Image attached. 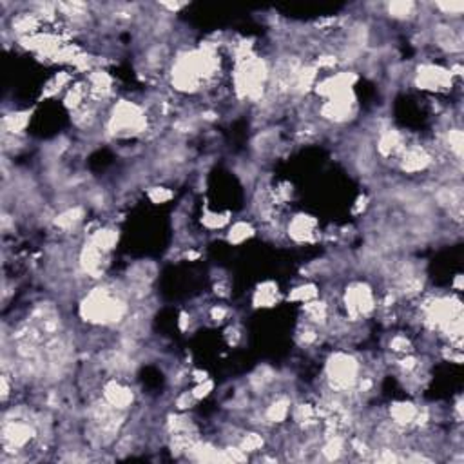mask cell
I'll return each instance as SVG.
<instances>
[{"label": "cell", "mask_w": 464, "mask_h": 464, "mask_svg": "<svg viewBox=\"0 0 464 464\" xmlns=\"http://www.w3.org/2000/svg\"><path fill=\"white\" fill-rule=\"evenodd\" d=\"M263 445H265V439L259 433H245L238 442L239 448L247 455L254 454V452H259L263 448Z\"/></svg>", "instance_id": "e0dca14e"}, {"label": "cell", "mask_w": 464, "mask_h": 464, "mask_svg": "<svg viewBox=\"0 0 464 464\" xmlns=\"http://www.w3.org/2000/svg\"><path fill=\"white\" fill-rule=\"evenodd\" d=\"M319 295L318 286L312 285V283H305V285L295 286L294 291L289 294V300L298 301V303H309V301L316 300Z\"/></svg>", "instance_id": "2e32d148"}, {"label": "cell", "mask_w": 464, "mask_h": 464, "mask_svg": "<svg viewBox=\"0 0 464 464\" xmlns=\"http://www.w3.org/2000/svg\"><path fill=\"white\" fill-rule=\"evenodd\" d=\"M78 312L85 323L111 327L126 321L129 314V301L126 300L122 291L100 285L84 295V300L80 301Z\"/></svg>", "instance_id": "6da1fadb"}, {"label": "cell", "mask_w": 464, "mask_h": 464, "mask_svg": "<svg viewBox=\"0 0 464 464\" xmlns=\"http://www.w3.org/2000/svg\"><path fill=\"white\" fill-rule=\"evenodd\" d=\"M149 118L146 109L129 100H120L111 108L108 118V132L111 136H136L147 131Z\"/></svg>", "instance_id": "3957f363"}, {"label": "cell", "mask_w": 464, "mask_h": 464, "mask_svg": "<svg viewBox=\"0 0 464 464\" xmlns=\"http://www.w3.org/2000/svg\"><path fill=\"white\" fill-rule=\"evenodd\" d=\"M343 305L347 310V318H350L352 321L370 316L377 309L374 289L368 283H352V285L347 286L345 295H343Z\"/></svg>", "instance_id": "277c9868"}, {"label": "cell", "mask_w": 464, "mask_h": 464, "mask_svg": "<svg viewBox=\"0 0 464 464\" xmlns=\"http://www.w3.org/2000/svg\"><path fill=\"white\" fill-rule=\"evenodd\" d=\"M292 412V403L291 399L286 397H277L276 401H272L267 408H265V413H263V419L268 424H282L286 421V418L291 415Z\"/></svg>", "instance_id": "7c38bea8"}, {"label": "cell", "mask_w": 464, "mask_h": 464, "mask_svg": "<svg viewBox=\"0 0 464 464\" xmlns=\"http://www.w3.org/2000/svg\"><path fill=\"white\" fill-rule=\"evenodd\" d=\"M361 363L350 352H332L325 363V377L330 392L336 395H347L356 392L361 379Z\"/></svg>", "instance_id": "7a4b0ae2"}, {"label": "cell", "mask_w": 464, "mask_h": 464, "mask_svg": "<svg viewBox=\"0 0 464 464\" xmlns=\"http://www.w3.org/2000/svg\"><path fill=\"white\" fill-rule=\"evenodd\" d=\"M433 8H436V10L441 15H445V17H455V19L461 17L464 11V4L461 2V0H452V2H436Z\"/></svg>", "instance_id": "ac0fdd59"}, {"label": "cell", "mask_w": 464, "mask_h": 464, "mask_svg": "<svg viewBox=\"0 0 464 464\" xmlns=\"http://www.w3.org/2000/svg\"><path fill=\"white\" fill-rule=\"evenodd\" d=\"M289 236L298 243H309L316 236V220L312 216H294L289 223Z\"/></svg>", "instance_id": "30bf717a"}, {"label": "cell", "mask_w": 464, "mask_h": 464, "mask_svg": "<svg viewBox=\"0 0 464 464\" xmlns=\"http://www.w3.org/2000/svg\"><path fill=\"white\" fill-rule=\"evenodd\" d=\"M390 350L397 354V356H404V354H412V341L403 336V334H397L394 338L390 339Z\"/></svg>", "instance_id": "d6986e66"}, {"label": "cell", "mask_w": 464, "mask_h": 464, "mask_svg": "<svg viewBox=\"0 0 464 464\" xmlns=\"http://www.w3.org/2000/svg\"><path fill=\"white\" fill-rule=\"evenodd\" d=\"M433 40L439 49L445 53H461L463 51V33L461 29H455L450 22H439L433 26Z\"/></svg>", "instance_id": "ba28073f"}, {"label": "cell", "mask_w": 464, "mask_h": 464, "mask_svg": "<svg viewBox=\"0 0 464 464\" xmlns=\"http://www.w3.org/2000/svg\"><path fill=\"white\" fill-rule=\"evenodd\" d=\"M149 198L155 203H165V202H169L171 198H173V193L167 191L165 187H153L149 191Z\"/></svg>", "instance_id": "ffe728a7"}, {"label": "cell", "mask_w": 464, "mask_h": 464, "mask_svg": "<svg viewBox=\"0 0 464 464\" xmlns=\"http://www.w3.org/2000/svg\"><path fill=\"white\" fill-rule=\"evenodd\" d=\"M385 10L394 20H410L415 17L418 4L410 2V0H399V2H388Z\"/></svg>", "instance_id": "4fadbf2b"}, {"label": "cell", "mask_w": 464, "mask_h": 464, "mask_svg": "<svg viewBox=\"0 0 464 464\" xmlns=\"http://www.w3.org/2000/svg\"><path fill=\"white\" fill-rule=\"evenodd\" d=\"M419 410L421 408L410 401H397L390 406V422H394L395 427L403 428V430L408 427H415Z\"/></svg>", "instance_id": "9c48e42d"}, {"label": "cell", "mask_w": 464, "mask_h": 464, "mask_svg": "<svg viewBox=\"0 0 464 464\" xmlns=\"http://www.w3.org/2000/svg\"><path fill=\"white\" fill-rule=\"evenodd\" d=\"M85 216V209L82 205H75V207H66V209H62L55 218H53V225L57 227L60 230H73L82 223Z\"/></svg>", "instance_id": "8fae6325"}, {"label": "cell", "mask_w": 464, "mask_h": 464, "mask_svg": "<svg viewBox=\"0 0 464 464\" xmlns=\"http://www.w3.org/2000/svg\"><path fill=\"white\" fill-rule=\"evenodd\" d=\"M227 314H229V310H227L225 307L216 305L211 309V319L212 321H218V323H221V321L227 318Z\"/></svg>", "instance_id": "44dd1931"}, {"label": "cell", "mask_w": 464, "mask_h": 464, "mask_svg": "<svg viewBox=\"0 0 464 464\" xmlns=\"http://www.w3.org/2000/svg\"><path fill=\"white\" fill-rule=\"evenodd\" d=\"M252 234L254 229L250 223H247V221H236L234 225L230 227L229 230V241L234 245L243 243L245 239H249Z\"/></svg>", "instance_id": "9a60e30c"}, {"label": "cell", "mask_w": 464, "mask_h": 464, "mask_svg": "<svg viewBox=\"0 0 464 464\" xmlns=\"http://www.w3.org/2000/svg\"><path fill=\"white\" fill-rule=\"evenodd\" d=\"M102 397L105 399L111 406L120 410V412L129 410V408L132 406V403H135V392H132V388L131 386H127L126 383H122L118 377H113V379H109L108 383H103Z\"/></svg>", "instance_id": "52a82bcc"}, {"label": "cell", "mask_w": 464, "mask_h": 464, "mask_svg": "<svg viewBox=\"0 0 464 464\" xmlns=\"http://www.w3.org/2000/svg\"><path fill=\"white\" fill-rule=\"evenodd\" d=\"M415 84L419 85V89L433 91V93L448 91L454 84V75L446 67L436 66V64H422L415 73Z\"/></svg>", "instance_id": "5b68a950"}, {"label": "cell", "mask_w": 464, "mask_h": 464, "mask_svg": "<svg viewBox=\"0 0 464 464\" xmlns=\"http://www.w3.org/2000/svg\"><path fill=\"white\" fill-rule=\"evenodd\" d=\"M277 303V286L274 283H265L254 294V305L272 307Z\"/></svg>", "instance_id": "5bb4252c"}, {"label": "cell", "mask_w": 464, "mask_h": 464, "mask_svg": "<svg viewBox=\"0 0 464 464\" xmlns=\"http://www.w3.org/2000/svg\"><path fill=\"white\" fill-rule=\"evenodd\" d=\"M431 164H433V156L422 146H406L399 156V167L408 174L424 173Z\"/></svg>", "instance_id": "8992f818"}]
</instances>
